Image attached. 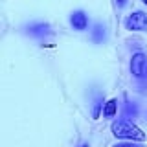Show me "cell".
<instances>
[{
	"label": "cell",
	"mask_w": 147,
	"mask_h": 147,
	"mask_svg": "<svg viewBox=\"0 0 147 147\" xmlns=\"http://www.w3.org/2000/svg\"><path fill=\"white\" fill-rule=\"evenodd\" d=\"M110 131H112V134L118 140H125V142H138V144H142L147 138L145 132L138 125H134L132 121H129V119H116V121H112Z\"/></svg>",
	"instance_id": "6da1fadb"
},
{
	"label": "cell",
	"mask_w": 147,
	"mask_h": 147,
	"mask_svg": "<svg viewBox=\"0 0 147 147\" xmlns=\"http://www.w3.org/2000/svg\"><path fill=\"white\" fill-rule=\"evenodd\" d=\"M131 74L136 81H147V53H144V52L132 53Z\"/></svg>",
	"instance_id": "7a4b0ae2"
},
{
	"label": "cell",
	"mask_w": 147,
	"mask_h": 147,
	"mask_svg": "<svg viewBox=\"0 0 147 147\" xmlns=\"http://www.w3.org/2000/svg\"><path fill=\"white\" fill-rule=\"evenodd\" d=\"M125 28L129 31H147V13L138 9L125 18Z\"/></svg>",
	"instance_id": "3957f363"
},
{
	"label": "cell",
	"mask_w": 147,
	"mask_h": 147,
	"mask_svg": "<svg viewBox=\"0 0 147 147\" xmlns=\"http://www.w3.org/2000/svg\"><path fill=\"white\" fill-rule=\"evenodd\" d=\"M70 26L76 31H85L86 28H88V15H86L85 11H81V9L74 11L70 15Z\"/></svg>",
	"instance_id": "277c9868"
},
{
	"label": "cell",
	"mask_w": 147,
	"mask_h": 147,
	"mask_svg": "<svg viewBox=\"0 0 147 147\" xmlns=\"http://www.w3.org/2000/svg\"><path fill=\"white\" fill-rule=\"evenodd\" d=\"M26 33L31 37H46V35H50V24H46V22L30 24L26 28Z\"/></svg>",
	"instance_id": "5b68a950"
},
{
	"label": "cell",
	"mask_w": 147,
	"mask_h": 147,
	"mask_svg": "<svg viewBox=\"0 0 147 147\" xmlns=\"http://www.w3.org/2000/svg\"><path fill=\"white\" fill-rule=\"evenodd\" d=\"M138 105L136 103H132V101H129V99H125V103H123V109H121V119H134V118H138Z\"/></svg>",
	"instance_id": "8992f818"
},
{
	"label": "cell",
	"mask_w": 147,
	"mask_h": 147,
	"mask_svg": "<svg viewBox=\"0 0 147 147\" xmlns=\"http://www.w3.org/2000/svg\"><path fill=\"white\" fill-rule=\"evenodd\" d=\"M116 114H118V99L112 98V99H109L103 107V118L112 119V118H116Z\"/></svg>",
	"instance_id": "52a82bcc"
},
{
	"label": "cell",
	"mask_w": 147,
	"mask_h": 147,
	"mask_svg": "<svg viewBox=\"0 0 147 147\" xmlns=\"http://www.w3.org/2000/svg\"><path fill=\"white\" fill-rule=\"evenodd\" d=\"M107 39V30H105L103 24H96L94 30H92V40H94L96 44L103 42V40Z\"/></svg>",
	"instance_id": "ba28073f"
},
{
	"label": "cell",
	"mask_w": 147,
	"mask_h": 147,
	"mask_svg": "<svg viewBox=\"0 0 147 147\" xmlns=\"http://www.w3.org/2000/svg\"><path fill=\"white\" fill-rule=\"evenodd\" d=\"M105 107V101H103V96H98V98L94 99V107H92V118L98 119L99 114H101V109Z\"/></svg>",
	"instance_id": "9c48e42d"
},
{
	"label": "cell",
	"mask_w": 147,
	"mask_h": 147,
	"mask_svg": "<svg viewBox=\"0 0 147 147\" xmlns=\"http://www.w3.org/2000/svg\"><path fill=\"white\" fill-rule=\"evenodd\" d=\"M112 147H144V145L138 144V142H121V144H116Z\"/></svg>",
	"instance_id": "30bf717a"
},
{
	"label": "cell",
	"mask_w": 147,
	"mask_h": 147,
	"mask_svg": "<svg viewBox=\"0 0 147 147\" xmlns=\"http://www.w3.org/2000/svg\"><path fill=\"white\" fill-rule=\"evenodd\" d=\"M79 147H88V144H83V145H79Z\"/></svg>",
	"instance_id": "8fae6325"
},
{
	"label": "cell",
	"mask_w": 147,
	"mask_h": 147,
	"mask_svg": "<svg viewBox=\"0 0 147 147\" xmlns=\"http://www.w3.org/2000/svg\"><path fill=\"white\" fill-rule=\"evenodd\" d=\"M144 4H145V6H147V0H144Z\"/></svg>",
	"instance_id": "7c38bea8"
}]
</instances>
